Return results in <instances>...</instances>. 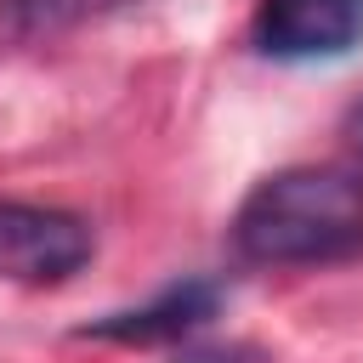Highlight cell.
Wrapping results in <instances>:
<instances>
[{
	"mask_svg": "<svg viewBox=\"0 0 363 363\" xmlns=\"http://www.w3.org/2000/svg\"><path fill=\"white\" fill-rule=\"evenodd\" d=\"M233 250L255 267H329L363 255V170L289 164L233 210Z\"/></svg>",
	"mask_w": 363,
	"mask_h": 363,
	"instance_id": "6da1fadb",
	"label": "cell"
},
{
	"mask_svg": "<svg viewBox=\"0 0 363 363\" xmlns=\"http://www.w3.org/2000/svg\"><path fill=\"white\" fill-rule=\"evenodd\" d=\"M96 250V233L85 216L57 204H23L0 199V278L6 284H62L74 278Z\"/></svg>",
	"mask_w": 363,
	"mask_h": 363,
	"instance_id": "7a4b0ae2",
	"label": "cell"
},
{
	"mask_svg": "<svg viewBox=\"0 0 363 363\" xmlns=\"http://www.w3.org/2000/svg\"><path fill=\"white\" fill-rule=\"evenodd\" d=\"M363 40V0H261L250 45L272 62H329Z\"/></svg>",
	"mask_w": 363,
	"mask_h": 363,
	"instance_id": "3957f363",
	"label": "cell"
},
{
	"mask_svg": "<svg viewBox=\"0 0 363 363\" xmlns=\"http://www.w3.org/2000/svg\"><path fill=\"white\" fill-rule=\"evenodd\" d=\"M221 306V289L210 278H187V284H170L159 289L153 301L142 306H125V312H108V318H91L79 329V340H119V346H147V340H182L187 329L210 323Z\"/></svg>",
	"mask_w": 363,
	"mask_h": 363,
	"instance_id": "277c9868",
	"label": "cell"
},
{
	"mask_svg": "<svg viewBox=\"0 0 363 363\" xmlns=\"http://www.w3.org/2000/svg\"><path fill=\"white\" fill-rule=\"evenodd\" d=\"M130 0H0V40L6 45H40V40H62L108 11H119Z\"/></svg>",
	"mask_w": 363,
	"mask_h": 363,
	"instance_id": "5b68a950",
	"label": "cell"
},
{
	"mask_svg": "<svg viewBox=\"0 0 363 363\" xmlns=\"http://www.w3.org/2000/svg\"><path fill=\"white\" fill-rule=\"evenodd\" d=\"M250 352L244 346H187V352H176L170 363H244Z\"/></svg>",
	"mask_w": 363,
	"mask_h": 363,
	"instance_id": "8992f818",
	"label": "cell"
},
{
	"mask_svg": "<svg viewBox=\"0 0 363 363\" xmlns=\"http://www.w3.org/2000/svg\"><path fill=\"white\" fill-rule=\"evenodd\" d=\"M340 142L352 147V159H357V170H363V96L340 113Z\"/></svg>",
	"mask_w": 363,
	"mask_h": 363,
	"instance_id": "52a82bcc",
	"label": "cell"
}]
</instances>
